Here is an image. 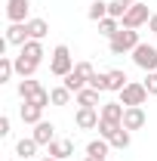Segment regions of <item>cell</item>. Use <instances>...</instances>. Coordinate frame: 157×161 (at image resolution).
Wrapping results in <instances>:
<instances>
[{
    "instance_id": "15",
    "label": "cell",
    "mask_w": 157,
    "mask_h": 161,
    "mask_svg": "<svg viewBox=\"0 0 157 161\" xmlns=\"http://www.w3.org/2000/svg\"><path fill=\"white\" fill-rule=\"evenodd\" d=\"M25 28H28V37L31 40H43L46 34H49V22L46 19H28Z\"/></svg>"
},
{
    "instance_id": "12",
    "label": "cell",
    "mask_w": 157,
    "mask_h": 161,
    "mask_svg": "<svg viewBox=\"0 0 157 161\" xmlns=\"http://www.w3.org/2000/svg\"><path fill=\"white\" fill-rule=\"evenodd\" d=\"M46 155H53V158H71L74 155V140H53L46 146Z\"/></svg>"
},
{
    "instance_id": "34",
    "label": "cell",
    "mask_w": 157,
    "mask_h": 161,
    "mask_svg": "<svg viewBox=\"0 0 157 161\" xmlns=\"http://www.w3.org/2000/svg\"><path fill=\"white\" fill-rule=\"evenodd\" d=\"M86 161H105V158H99V155H86Z\"/></svg>"
},
{
    "instance_id": "14",
    "label": "cell",
    "mask_w": 157,
    "mask_h": 161,
    "mask_svg": "<svg viewBox=\"0 0 157 161\" xmlns=\"http://www.w3.org/2000/svg\"><path fill=\"white\" fill-rule=\"evenodd\" d=\"M19 56H25L28 62H37V65H40L46 53H43V43H40V40H28L25 47H19Z\"/></svg>"
},
{
    "instance_id": "23",
    "label": "cell",
    "mask_w": 157,
    "mask_h": 161,
    "mask_svg": "<svg viewBox=\"0 0 157 161\" xmlns=\"http://www.w3.org/2000/svg\"><path fill=\"white\" fill-rule=\"evenodd\" d=\"M120 28H123V25H120V19H111V16H108V19H102V22H99V34H105V37H108V40L114 37V34H117Z\"/></svg>"
},
{
    "instance_id": "7",
    "label": "cell",
    "mask_w": 157,
    "mask_h": 161,
    "mask_svg": "<svg viewBox=\"0 0 157 161\" xmlns=\"http://www.w3.org/2000/svg\"><path fill=\"white\" fill-rule=\"evenodd\" d=\"M99 121H102V112L99 108H89V105H80L77 115H74V124H77L80 130H96Z\"/></svg>"
},
{
    "instance_id": "29",
    "label": "cell",
    "mask_w": 157,
    "mask_h": 161,
    "mask_svg": "<svg viewBox=\"0 0 157 161\" xmlns=\"http://www.w3.org/2000/svg\"><path fill=\"white\" fill-rule=\"evenodd\" d=\"M126 9H129V6H126L123 0H111V3H108V16H111V19H123Z\"/></svg>"
},
{
    "instance_id": "2",
    "label": "cell",
    "mask_w": 157,
    "mask_h": 161,
    "mask_svg": "<svg viewBox=\"0 0 157 161\" xmlns=\"http://www.w3.org/2000/svg\"><path fill=\"white\" fill-rule=\"evenodd\" d=\"M139 43H142V40H139V31H136V28H120L117 34L111 37L108 50H111L114 56H123V53H133Z\"/></svg>"
},
{
    "instance_id": "37",
    "label": "cell",
    "mask_w": 157,
    "mask_h": 161,
    "mask_svg": "<svg viewBox=\"0 0 157 161\" xmlns=\"http://www.w3.org/2000/svg\"><path fill=\"white\" fill-rule=\"evenodd\" d=\"M19 161H31V158H19Z\"/></svg>"
},
{
    "instance_id": "35",
    "label": "cell",
    "mask_w": 157,
    "mask_h": 161,
    "mask_svg": "<svg viewBox=\"0 0 157 161\" xmlns=\"http://www.w3.org/2000/svg\"><path fill=\"white\" fill-rule=\"evenodd\" d=\"M40 161H62V158H53V155H46V158H40Z\"/></svg>"
},
{
    "instance_id": "19",
    "label": "cell",
    "mask_w": 157,
    "mask_h": 161,
    "mask_svg": "<svg viewBox=\"0 0 157 161\" xmlns=\"http://www.w3.org/2000/svg\"><path fill=\"white\" fill-rule=\"evenodd\" d=\"M40 146H37V140L34 136H28V140H19L16 142V155L19 158H34V152H37Z\"/></svg>"
},
{
    "instance_id": "26",
    "label": "cell",
    "mask_w": 157,
    "mask_h": 161,
    "mask_svg": "<svg viewBox=\"0 0 157 161\" xmlns=\"http://www.w3.org/2000/svg\"><path fill=\"white\" fill-rule=\"evenodd\" d=\"M13 75H16V62H13V56H0V84H6Z\"/></svg>"
},
{
    "instance_id": "27",
    "label": "cell",
    "mask_w": 157,
    "mask_h": 161,
    "mask_svg": "<svg viewBox=\"0 0 157 161\" xmlns=\"http://www.w3.org/2000/svg\"><path fill=\"white\" fill-rule=\"evenodd\" d=\"M93 22H102V19H108V3L105 0H96L93 6H89V13H86Z\"/></svg>"
},
{
    "instance_id": "31",
    "label": "cell",
    "mask_w": 157,
    "mask_h": 161,
    "mask_svg": "<svg viewBox=\"0 0 157 161\" xmlns=\"http://www.w3.org/2000/svg\"><path fill=\"white\" fill-rule=\"evenodd\" d=\"M142 84H145V90H148L151 96H157V71H148V75H145V80H142Z\"/></svg>"
},
{
    "instance_id": "24",
    "label": "cell",
    "mask_w": 157,
    "mask_h": 161,
    "mask_svg": "<svg viewBox=\"0 0 157 161\" xmlns=\"http://www.w3.org/2000/svg\"><path fill=\"white\" fill-rule=\"evenodd\" d=\"M120 127H123V124H117V121H105V118H102L96 130H99V136H102V140H108V142H111V136L117 133Z\"/></svg>"
},
{
    "instance_id": "30",
    "label": "cell",
    "mask_w": 157,
    "mask_h": 161,
    "mask_svg": "<svg viewBox=\"0 0 157 161\" xmlns=\"http://www.w3.org/2000/svg\"><path fill=\"white\" fill-rule=\"evenodd\" d=\"M89 87H93V90H99V93H105V90H108V71H105V75H102V71H96V75L89 78Z\"/></svg>"
},
{
    "instance_id": "32",
    "label": "cell",
    "mask_w": 157,
    "mask_h": 161,
    "mask_svg": "<svg viewBox=\"0 0 157 161\" xmlns=\"http://www.w3.org/2000/svg\"><path fill=\"white\" fill-rule=\"evenodd\" d=\"M13 124H9V115H0V136H9L13 130H9Z\"/></svg>"
},
{
    "instance_id": "10",
    "label": "cell",
    "mask_w": 157,
    "mask_h": 161,
    "mask_svg": "<svg viewBox=\"0 0 157 161\" xmlns=\"http://www.w3.org/2000/svg\"><path fill=\"white\" fill-rule=\"evenodd\" d=\"M28 28H25V22H9V28H6V43L9 47H25L28 43Z\"/></svg>"
},
{
    "instance_id": "20",
    "label": "cell",
    "mask_w": 157,
    "mask_h": 161,
    "mask_svg": "<svg viewBox=\"0 0 157 161\" xmlns=\"http://www.w3.org/2000/svg\"><path fill=\"white\" fill-rule=\"evenodd\" d=\"M129 84V78H126V71H120V68H114V71H108V90H114V93H120L123 87Z\"/></svg>"
},
{
    "instance_id": "6",
    "label": "cell",
    "mask_w": 157,
    "mask_h": 161,
    "mask_svg": "<svg viewBox=\"0 0 157 161\" xmlns=\"http://www.w3.org/2000/svg\"><path fill=\"white\" fill-rule=\"evenodd\" d=\"M148 19H151V13H148V6L139 0V3H133V6L126 9V16L120 19V25H123V28H136V31H139L142 25H148Z\"/></svg>"
},
{
    "instance_id": "1",
    "label": "cell",
    "mask_w": 157,
    "mask_h": 161,
    "mask_svg": "<svg viewBox=\"0 0 157 161\" xmlns=\"http://www.w3.org/2000/svg\"><path fill=\"white\" fill-rule=\"evenodd\" d=\"M93 75H96L93 62H77V65H74V71L62 78V84H65V87H68V90H71V93L77 96L83 87H89V78H93Z\"/></svg>"
},
{
    "instance_id": "4",
    "label": "cell",
    "mask_w": 157,
    "mask_h": 161,
    "mask_svg": "<svg viewBox=\"0 0 157 161\" xmlns=\"http://www.w3.org/2000/svg\"><path fill=\"white\" fill-rule=\"evenodd\" d=\"M133 62H136L145 75H148V71H157V47H151V43H139L136 50H133Z\"/></svg>"
},
{
    "instance_id": "25",
    "label": "cell",
    "mask_w": 157,
    "mask_h": 161,
    "mask_svg": "<svg viewBox=\"0 0 157 161\" xmlns=\"http://www.w3.org/2000/svg\"><path fill=\"white\" fill-rule=\"evenodd\" d=\"M49 96H53V105H68L74 93H71V90L62 84V87H53V90H49Z\"/></svg>"
},
{
    "instance_id": "13",
    "label": "cell",
    "mask_w": 157,
    "mask_h": 161,
    "mask_svg": "<svg viewBox=\"0 0 157 161\" xmlns=\"http://www.w3.org/2000/svg\"><path fill=\"white\" fill-rule=\"evenodd\" d=\"M99 112H102V118L105 121H117V124H123V112H126V105H123V102H102V105H99Z\"/></svg>"
},
{
    "instance_id": "28",
    "label": "cell",
    "mask_w": 157,
    "mask_h": 161,
    "mask_svg": "<svg viewBox=\"0 0 157 161\" xmlns=\"http://www.w3.org/2000/svg\"><path fill=\"white\" fill-rule=\"evenodd\" d=\"M129 142H133V136H129V130H126V127H120L117 133L111 136V146H114V149H129Z\"/></svg>"
},
{
    "instance_id": "3",
    "label": "cell",
    "mask_w": 157,
    "mask_h": 161,
    "mask_svg": "<svg viewBox=\"0 0 157 161\" xmlns=\"http://www.w3.org/2000/svg\"><path fill=\"white\" fill-rule=\"evenodd\" d=\"M74 56H71V50L65 47V43H59L56 50H53V59H49V71L56 75V78H65V75H71L74 71Z\"/></svg>"
},
{
    "instance_id": "8",
    "label": "cell",
    "mask_w": 157,
    "mask_h": 161,
    "mask_svg": "<svg viewBox=\"0 0 157 161\" xmlns=\"http://www.w3.org/2000/svg\"><path fill=\"white\" fill-rule=\"evenodd\" d=\"M145 124H148L145 108H142V105H126V112H123V127L133 133V130H142Z\"/></svg>"
},
{
    "instance_id": "36",
    "label": "cell",
    "mask_w": 157,
    "mask_h": 161,
    "mask_svg": "<svg viewBox=\"0 0 157 161\" xmlns=\"http://www.w3.org/2000/svg\"><path fill=\"white\" fill-rule=\"evenodd\" d=\"M123 3H126V6H133V3H139V0H123Z\"/></svg>"
},
{
    "instance_id": "17",
    "label": "cell",
    "mask_w": 157,
    "mask_h": 161,
    "mask_svg": "<svg viewBox=\"0 0 157 161\" xmlns=\"http://www.w3.org/2000/svg\"><path fill=\"white\" fill-rule=\"evenodd\" d=\"M40 90H43V87H40V84H37L34 78H22V80H19V96H22V102L34 99Z\"/></svg>"
},
{
    "instance_id": "18",
    "label": "cell",
    "mask_w": 157,
    "mask_h": 161,
    "mask_svg": "<svg viewBox=\"0 0 157 161\" xmlns=\"http://www.w3.org/2000/svg\"><path fill=\"white\" fill-rule=\"evenodd\" d=\"M13 62H16V75H19V78H34L37 62H28L25 56H13Z\"/></svg>"
},
{
    "instance_id": "11",
    "label": "cell",
    "mask_w": 157,
    "mask_h": 161,
    "mask_svg": "<svg viewBox=\"0 0 157 161\" xmlns=\"http://www.w3.org/2000/svg\"><path fill=\"white\" fill-rule=\"evenodd\" d=\"M34 140H37V146H49L53 140H59L56 136V124L53 121H40V124H34V133H31Z\"/></svg>"
},
{
    "instance_id": "5",
    "label": "cell",
    "mask_w": 157,
    "mask_h": 161,
    "mask_svg": "<svg viewBox=\"0 0 157 161\" xmlns=\"http://www.w3.org/2000/svg\"><path fill=\"white\" fill-rule=\"evenodd\" d=\"M148 90H145V84H139V80H129L123 90H120V102L123 105H145L148 102Z\"/></svg>"
},
{
    "instance_id": "9",
    "label": "cell",
    "mask_w": 157,
    "mask_h": 161,
    "mask_svg": "<svg viewBox=\"0 0 157 161\" xmlns=\"http://www.w3.org/2000/svg\"><path fill=\"white\" fill-rule=\"evenodd\" d=\"M31 0H6V19L9 22H28Z\"/></svg>"
},
{
    "instance_id": "21",
    "label": "cell",
    "mask_w": 157,
    "mask_h": 161,
    "mask_svg": "<svg viewBox=\"0 0 157 161\" xmlns=\"http://www.w3.org/2000/svg\"><path fill=\"white\" fill-rule=\"evenodd\" d=\"M74 99H77V105H89V108L102 105V102H99V90H93V87H83V90H80Z\"/></svg>"
},
{
    "instance_id": "22",
    "label": "cell",
    "mask_w": 157,
    "mask_h": 161,
    "mask_svg": "<svg viewBox=\"0 0 157 161\" xmlns=\"http://www.w3.org/2000/svg\"><path fill=\"white\" fill-rule=\"evenodd\" d=\"M108 149H111V142L108 140H89L86 142V155H99V158H108Z\"/></svg>"
},
{
    "instance_id": "16",
    "label": "cell",
    "mask_w": 157,
    "mask_h": 161,
    "mask_svg": "<svg viewBox=\"0 0 157 161\" xmlns=\"http://www.w3.org/2000/svg\"><path fill=\"white\" fill-rule=\"evenodd\" d=\"M19 115H22V121H25V124H40V121H43V108H40V105H34V102H22Z\"/></svg>"
},
{
    "instance_id": "33",
    "label": "cell",
    "mask_w": 157,
    "mask_h": 161,
    "mask_svg": "<svg viewBox=\"0 0 157 161\" xmlns=\"http://www.w3.org/2000/svg\"><path fill=\"white\" fill-rule=\"evenodd\" d=\"M148 31L157 34V13H151V19H148Z\"/></svg>"
}]
</instances>
